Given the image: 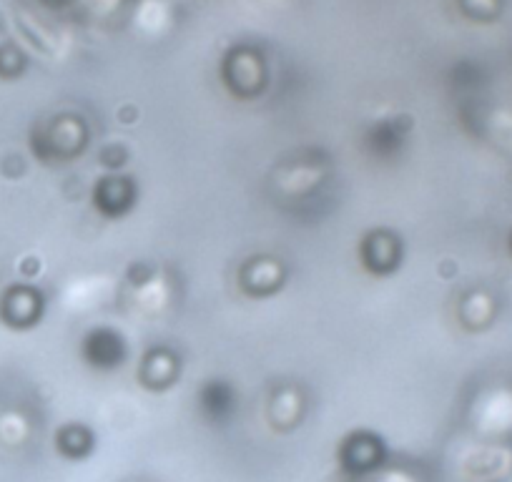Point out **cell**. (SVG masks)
Segmentation results:
<instances>
[{"label": "cell", "mask_w": 512, "mask_h": 482, "mask_svg": "<svg viewBox=\"0 0 512 482\" xmlns=\"http://www.w3.org/2000/svg\"><path fill=\"white\" fill-rule=\"evenodd\" d=\"M126 339L121 332L111 327H98L88 332L83 339V357L88 359V365L98 367V370H113L126 359Z\"/></svg>", "instance_id": "6da1fadb"}, {"label": "cell", "mask_w": 512, "mask_h": 482, "mask_svg": "<svg viewBox=\"0 0 512 482\" xmlns=\"http://www.w3.org/2000/svg\"><path fill=\"white\" fill-rule=\"evenodd\" d=\"M43 294L33 287H13L8 294H3V304H0V317L6 319V324L16 329H26L38 324L41 319Z\"/></svg>", "instance_id": "7a4b0ae2"}, {"label": "cell", "mask_w": 512, "mask_h": 482, "mask_svg": "<svg viewBox=\"0 0 512 482\" xmlns=\"http://www.w3.org/2000/svg\"><path fill=\"white\" fill-rule=\"evenodd\" d=\"M364 267L374 274H390L400 267L402 241L392 231H372L362 247Z\"/></svg>", "instance_id": "3957f363"}, {"label": "cell", "mask_w": 512, "mask_h": 482, "mask_svg": "<svg viewBox=\"0 0 512 482\" xmlns=\"http://www.w3.org/2000/svg\"><path fill=\"white\" fill-rule=\"evenodd\" d=\"M136 196H139V189H136L134 179H126V176H108V179H101V184L93 191V201L101 209V214L106 216H123L134 209Z\"/></svg>", "instance_id": "277c9868"}, {"label": "cell", "mask_w": 512, "mask_h": 482, "mask_svg": "<svg viewBox=\"0 0 512 482\" xmlns=\"http://www.w3.org/2000/svg\"><path fill=\"white\" fill-rule=\"evenodd\" d=\"M199 405L204 415L214 422H224L234 415L236 410V392L229 382L211 380L209 385L201 387Z\"/></svg>", "instance_id": "5b68a950"}, {"label": "cell", "mask_w": 512, "mask_h": 482, "mask_svg": "<svg viewBox=\"0 0 512 482\" xmlns=\"http://www.w3.org/2000/svg\"><path fill=\"white\" fill-rule=\"evenodd\" d=\"M382 462V442L372 435H354L344 447V465L352 470H374Z\"/></svg>", "instance_id": "8992f818"}, {"label": "cell", "mask_w": 512, "mask_h": 482, "mask_svg": "<svg viewBox=\"0 0 512 482\" xmlns=\"http://www.w3.org/2000/svg\"><path fill=\"white\" fill-rule=\"evenodd\" d=\"M26 68V58L16 46H0V78H16Z\"/></svg>", "instance_id": "52a82bcc"}, {"label": "cell", "mask_w": 512, "mask_h": 482, "mask_svg": "<svg viewBox=\"0 0 512 482\" xmlns=\"http://www.w3.org/2000/svg\"><path fill=\"white\" fill-rule=\"evenodd\" d=\"M41 3H46V6H66L71 0H41Z\"/></svg>", "instance_id": "ba28073f"}, {"label": "cell", "mask_w": 512, "mask_h": 482, "mask_svg": "<svg viewBox=\"0 0 512 482\" xmlns=\"http://www.w3.org/2000/svg\"><path fill=\"white\" fill-rule=\"evenodd\" d=\"M510 252H512V234H510Z\"/></svg>", "instance_id": "9c48e42d"}]
</instances>
